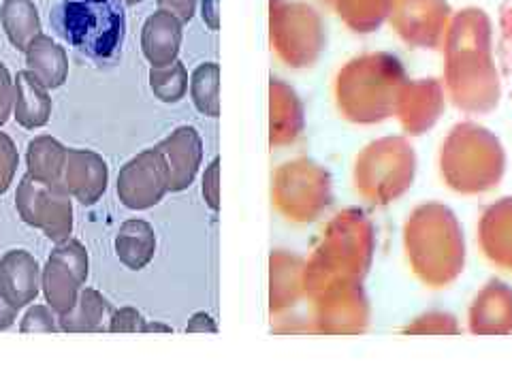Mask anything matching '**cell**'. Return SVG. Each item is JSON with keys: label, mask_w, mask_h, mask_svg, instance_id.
Listing matches in <instances>:
<instances>
[{"label": "cell", "mask_w": 512, "mask_h": 384, "mask_svg": "<svg viewBox=\"0 0 512 384\" xmlns=\"http://www.w3.org/2000/svg\"><path fill=\"white\" fill-rule=\"evenodd\" d=\"M124 0H60L54 28L79 54L96 62L116 60L126 37Z\"/></svg>", "instance_id": "cell-1"}, {"label": "cell", "mask_w": 512, "mask_h": 384, "mask_svg": "<svg viewBox=\"0 0 512 384\" xmlns=\"http://www.w3.org/2000/svg\"><path fill=\"white\" fill-rule=\"evenodd\" d=\"M15 207L28 227L43 231L56 244L73 233V201L62 184H47L26 173L15 192Z\"/></svg>", "instance_id": "cell-2"}, {"label": "cell", "mask_w": 512, "mask_h": 384, "mask_svg": "<svg viewBox=\"0 0 512 384\" xmlns=\"http://www.w3.org/2000/svg\"><path fill=\"white\" fill-rule=\"evenodd\" d=\"M118 199L128 210H150L169 192V171L156 148L133 156L118 173Z\"/></svg>", "instance_id": "cell-3"}, {"label": "cell", "mask_w": 512, "mask_h": 384, "mask_svg": "<svg viewBox=\"0 0 512 384\" xmlns=\"http://www.w3.org/2000/svg\"><path fill=\"white\" fill-rule=\"evenodd\" d=\"M109 184V167L101 154L92 150L67 148V160H64L62 186L69 195L82 205H94L101 201Z\"/></svg>", "instance_id": "cell-4"}, {"label": "cell", "mask_w": 512, "mask_h": 384, "mask_svg": "<svg viewBox=\"0 0 512 384\" xmlns=\"http://www.w3.org/2000/svg\"><path fill=\"white\" fill-rule=\"evenodd\" d=\"M169 171V190L180 192L195 180L201 163V139L192 126H180L156 146Z\"/></svg>", "instance_id": "cell-5"}, {"label": "cell", "mask_w": 512, "mask_h": 384, "mask_svg": "<svg viewBox=\"0 0 512 384\" xmlns=\"http://www.w3.org/2000/svg\"><path fill=\"white\" fill-rule=\"evenodd\" d=\"M0 291L22 310L41 293V267L28 250H9L0 259Z\"/></svg>", "instance_id": "cell-6"}, {"label": "cell", "mask_w": 512, "mask_h": 384, "mask_svg": "<svg viewBox=\"0 0 512 384\" xmlns=\"http://www.w3.org/2000/svg\"><path fill=\"white\" fill-rule=\"evenodd\" d=\"M182 43V20L171 11L158 9L141 28V52L154 69H163L178 60Z\"/></svg>", "instance_id": "cell-7"}, {"label": "cell", "mask_w": 512, "mask_h": 384, "mask_svg": "<svg viewBox=\"0 0 512 384\" xmlns=\"http://www.w3.org/2000/svg\"><path fill=\"white\" fill-rule=\"evenodd\" d=\"M15 84V101H13V118L20 126L35 131L45 126L52 116V96L41 79L32 71H20L13 79Z\"/></svg>", "instance_id": "cell-8"}, {"label": "cell", "mask_w": 512, "mask_h": 384, "mask_svg": "<svg viewBox=\"0 0 512 384\" xmlns=\"http://www.w3.org/2000/svg\"><path fill=\"white\" fill-rule=\"evenodd\" d=\"M26 67L28 71L35 73L41 82L56 90L64 86L69 77V56L62 45H58L52 37L41 35L30 41L26 47Z\"/></svg>", "instance_id": "cell-9"}, {"label": "cell", "mask_w": 512, "mask_h": 384, "mask_svg": "<svg viewBox=\"0 0 512 384\" xmlns=\"http://www.w3.org/2000/svg\"><path fill=\"white\" fill-rule=\"evenodd\" d=\"M116 254L124 267L141 271L148 267L156 254V233L146 220H126L116 235Z\"/></svg>", "instance_id": "cell-10"}, {"label": "cell", "mask_w": 512, "mask_h": 384, "mask_svg": "<svg viewBox=\"0 0 512 384\" xmlns=\"http://www.w3.org/2000/svg\"><path fill=\"white\" fill-rule=\"evenodd\" d=\"M82 286L84 284L77 280L73 271L50 254V259H47L45 267L41 269V291L45 295L47 306L58 316L67 314L75 308Z\"/></svg>", "instance_id": "cell-11"}, {"label": "cell", "mask_w": 512, "mask_h": 384, "mask_svg": "<svg viewBox=\"0 0 512 384\" xmlns=\"http://www.w3.org/2000/svg\"><path fill=\"white\" fill-rule=\"evenodd\" d=\"M0 24L18 52H26L30 41L39 37L43 30L35 0H3Z\"/></svg>", "instance_id": "cell-12"}, {"label": "cell", "mask_w": 512, "mask_h": 384, "mask_svg": "<svg viewBox=\"0 0 512 384\" xmlns=\"http://www.w3.org/2000/svg\"><path fill=\"white\" fill-rule=\"evenodd\" d=\"M109 301L94 288H82L75 308L58 316L60 331L67 333H99L105 329V316L109 312Z\"/></svg>", "instance_id": "cell-13"}, {"label": "cell", "mask_w": 512, "mask_h": 384, "mask_svg": "<svg viewBox=\"0 0 512 384\" xmlns=\"http://www.w3.org/2000/svg\"><path fill=\"white\" fill-rule=\"evenodd\" d=\"M67 148L50 135H39L28 143L26 167L32 178L47 184H62Z\"/></svg>", "instance_id": "cell-14"}, {"label": "cell", "mask_w": 512, "mask_h": 384, "mask_svg": "<svg viewBox=\"0 0 512 384\" xmlns=\"http://www.w3.org/2000/svg\"><path fill=\"white\" fill-rule=\"evenodd\" d=\"M218 64L207 62L192 73L190 94L201 114L216 118L218 116Z\"/></svg>", "instance_id": "cell-15"}, {"label": "cell", "mask_w": 512, "mask_h": 384, "mask_svg": "<svg viewBox=\"0 0 512 384\" xmlns=\"http://www.w3.org/2000/svg\"><path fill=\"white\" fill-rule=\"evenodd\" d=\"M150 88L158 101L163 103H178L184 99V94L188 90V73L186 67L175 60L169 67L163 69H150Z\"/></svg>", "instance_id": "cell-16"}, {"label": "cell", "mask_w": 512, "mask_h": 384, "mask_svg": "<svg viewBox=\"0 0 512 384\" xmlns=\"http://www.w3.org/2000/svg\"><path fill=\"white\" fill-rule=\"evenodd\" d=\"M498 62L504 86L512 99V0H502L498 11Z\"/></svg>", "instance_id": "cell-17"}, {"label": "cell", "mask_w": 512, "mask_h": 384, "mask_svg": "<svg viewBox=\"0 0 512 384\" xmlns=\"http://www.w3.org/2000/svg\"><path fill=\"white\" fill-rule=\"evenodd\" d=\"M52 256H56V259H60L64 265H67L79 282L86 284L90 261H88V250L82 242H79V239L69 237L64 239V242H58L56 248L52 250Z\"/></svg>", "instance_id": "cell-18"}, {"label": "cell", "mask_w": 512, "mask_h": 384, "mask_svg": "<svg viewBox=\"0 0 512 384\" xmlns=\"http://www.w3.org/2000/svg\"><path fill=\"white\" fill-rule=\"evenodd\" d=\"M20 167V154L13 139L7 133H0V195H5L13 184L15 173Z\"/></svg>", "instance_id": "cell-19"}, {"label": "cell", "mask_w": 512, "mask_h": 384, "mask_svg": "<svg viewBox=\"0 0 512 384\" xmlns=\"http://www.w3.org/2000/svg\"><path fill=\"white\" fill-rule=\"evenodd\" d=\"M22 333H56L60 331L56 312L50 306H30L20 323Z\"/></svg>", "instance_id": "cell-20"}, {"label": "cell", "mask_w": 512, "mask_h": 384, "mask_svg": "<svg viewBox=\"0 0 512 384\" xmlns=\"http://www.w3.org/2000/svg\"><path fill=\"white\" fill-rule=\"evenodd\" d=\"M143 327H146V318L141 316L139 310L120 308L109 316L107 331H111V333H143Z\"/></svg>", "instance_id": "cell-21"}, {"label": "cell", "mask_w": 512, "mask_h": 384, "mask_svg": "<svg viewBox=\"0 0 512 384\" xmlns=\"http://www.w3.org/2000/svg\"><path fill=\"white\" fill-rule=\"evenodd\" d=\"M13 101H15V84L11 79L9 69L0 62V128L7 124L13 111Z\"/></svg>", "instance_id": "cell-22"}, {"label": "cell", "mask_w": 512, "mask_h": 384, "mask_svg": "<svg viewBox=\"0 0 512 384\" xmlns=\"http://www.w3.org/2000/svg\"><path fill=\"white\" fill-rule=\"evenodd\" d=\"M218 169H220V160L216 158L214 163L210 165V169H207L205 175H203V197H205L207 205H210L214 212H218V207H220V199H218Z\"/></svg>", "instance_id": "cell-23"}, {"label": "cell", "mask_w": 512, "mask_h": 384, "mask_svg": "<svg viewBox=\"0 0 512 384\" xmlns=\"http://www.w3.org/2000/svg\"><path fill=\"white\" fill-rule=\"evenodd\" d=\"M156 3L160 9L178 15L182 22H190L192 15H195V7H197V0H156Z\"/></svg>", "instance_id": "cell-24"}, {"label": "cell", "mask_w": 512, "mask_h": 384, "mask_svg": "<svg viewBox=\"0 0 512 384\" xmlns=\"http://www.w3.org/2000/svg\"><path fill=\"white\" fill-rule=\"evenodd\" d=\"M201 18L210 30L220 26V0H201Z\"/></svg>", "instance_id": "cell-25"}, {"label": "cell", "mask_w": 512, "mask_h": 384, "mask_svg": "<svg viewBox=\"0 0 512 384\" xmlns=\"http://www.w3.org/2000/svg\"><path fill=\"white\" fill-rule=\"evenodd\" d=\"M15 320H18V308L5 297V293L0 291V331H5L13 327Z\"/></svg>", "instance_id": "cell-26"}, {"label": "cell", "mask_w": 512, "mask_h": 384, "mask_svg": "<svg viewBox=\"0 0 512 384\" xmlns=\"http://www.w3.org/2000/svg\"><path fill=\"white\" fill-rule=\"evenodd\" d=\"M186 331H188V333H203V331L216 333V325H214L212 316H207V314L199 312V314H195V316L190 318V323H188Z\"/></svg>", "instance_id": "cell-27"}, {"label": "cell", "mask_w": 512, "mask_h": 384, "mask_svg": "<svg viewBox=\"0 0 512 384\" xmlns=\"http://www.w3.org/2000/svg\"><path fill=\"white\" fill-rule=\"evenodd\" d=\"M171 331L173 329L163 323H146V327H143V333H171Z\"/></svg>", "instance_id": "cell-28"}, {"label": "cell", "mask_w": 512, "mask_h": 384, "mask_svg": "<svg viewBox=\"0 0 512 384\" xmlns=\"http://www.w3.org/2000/svg\"><path fill=\"white\" fill-rule=\"evenodd\" d=\"M124 3H126L128 7H133V5H139V3H141V0H124Z\"/></svg>", "instance_id": "cell-29"}]
</instances>
